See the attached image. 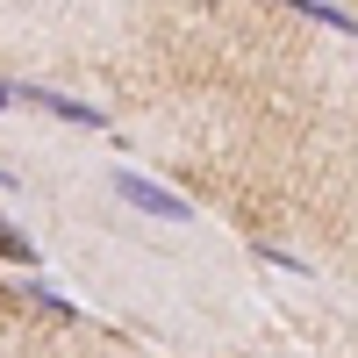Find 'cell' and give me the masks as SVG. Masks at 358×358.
Wrapping results in <instances>:
<instances>
[{
    "label": "cell",
    "mask_w": 358,
    "mask_h": 358,
    "mask_svg": "<svg viewBox=\"0 0 358 358\" xmlns=\"http://www.w3.org/2000/svg\"><path fill=\"white\" fill-rule=\"evenodd\" d=\"M0 108H15V79H0Z\"/></svg>",
    "instance_id": "6"
},
{
    "label": "cell",
    "mask_w": 358,
    "mask_h": 358,
    "mask_svg": "<svg viewBox=\"0 0 358 358\" xmlns=\"http://www.w3.org/2000/svg\"><path fill=\"white\" fill-rule=\"evenodd\" d=\"M15 108H43V115H57V122H72V129H108V108L79 101V94H57L43 79H15Z\"/></svg>",
    "instance_id": "1"
},
{
    "label": "cell",
    "mask_w": 358,
    "mask_h": 358,
    "mask_svg": "<svg viewBox=\"0 0 358 358\" xmlns=\"http://www.w3.org/2000/svg\"><path fill=\"white\" fill-rule=\"evenodd\" d=\"M115 194H122L129 208H143V215H158V222H194L201 208L187 201V194H172V187H158V179H143V172H115Z\"/></svg>",
    "instance_id": "2"
},
{
    "label": "cell",
    "mask_w": 358,
    "mask_h": 358,
    "mask_svg": "<svg viewBox=\"0 0 358 358\" xmlns=\"http://www.w3.org/2000/svg\"><path fill=\"white\" fill-rule=\"evenodd\" d=\"M0 258H8V265H29V273H36V258H43V251H36V236H22L15 222H0Z\"/></svg>",
    "instance_id": "4"
},
{
    "label": "cell",
    "mask_w": 358,
    "mask_h": 358,
    "mask_svg": "<svg viewBox=\"0 0 358 358\" xmlns=\"http://www.w3.org/2000/svg\"><path fill=\"white\" fill-rule=\"evenodd\" d=\"M258 258H265V265H280V273H308V258H294V251H280V244H265Z\"/></svg>",
    "instance_id": "5"
},
{
    "label": "cell",
    "mask_w": 358,
    "mask_h": 358,
    "mask_svg": "<svg viewBox=\"0 0 358 358\" xmlns=\"http://www.w3.org/2000/svg\"><path fill=\"white\" fill-rule=\"evenodd\" d=\"M0 187H8V194H15V172H8V165H0Z\"/></svg>",
    "instance_id": "7"
},
{
    "label": "cell",
    "mask_w": 358,
    "mask_h": 358,
    "mask_svg": "<svg viewBox=\"0 0 358 358\" xmlns=\"http://www.w3.org/2000/svg\"><path fill=\"white\" fill-rule=\"evenodd\" d=\"M280 8H294V15H308V22H322V29H344V36H358V22L337 8V0H280Z\"/></svg>",
    "instance_id": "3"
}]
</instances>
